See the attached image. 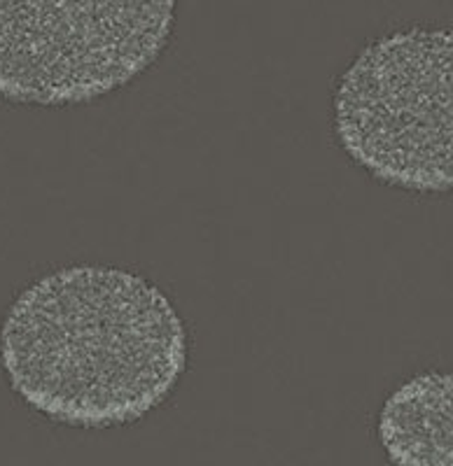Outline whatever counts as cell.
<instances>
[{
	"label": "cell",
	"mask_w": 453,
	"mask_h": 466,
	"mask_svg": "<svg viewBox=\"0 0 453 466\" xmlns=\"http://www.w3.org/2000/svg\"><path fill=\"white\" fill-rule=\"evenodd\" d=\"M187 329L157 285L134 270H52L10 303L0 366L12 392L52 422L108 430L160 408L187 369Z\"/></svg>",
	"instance_id": "obj_1"
},
{
	"label": "cell",
	"mask_w": 453,
	"mask_h": 466,
	"mask_svg": "<svg viewBox=\"0 0 453 466\" xmlns=\"http://www.w3.org/2000/svg\"><path fill=\"white\" fill-rule=\"evenodd\" d=\"M332 127L348 159L381 185L451 191V31L411 26L372 40L336 82Z\"/></svg>",
	"instance_id": "obj_2"
},
{
	"label": "cell",
	"mask_w": 453,
	"mask_h": 466,
	"mask_svg": "<svg viewBox=\"0 0 453 466\" xmlns=\"http://www.w3.org/2000/svg\"><path fill=\"white\" fill-rule=\"evenodd\" d=\"M178 0H0V98L98 101L160 61Z\"/></svg>",
	"instance_id": "obj_3"
},
{
	"label": "cell",
	"mask_w": 453,
	"mask_h": 466,
	"mask_svg": "<svg viewBox=\"0 0 453 466\" xmlns=\"http://www.w3.org/2000/svg\"><path fill=\"white\" fill-rule=\"evenodd\" d=\"M379 441L393 466H453V378L427 371L384 401Z\"/></svg>",
	"instance_id": "obj_4"
}]
</instances>
